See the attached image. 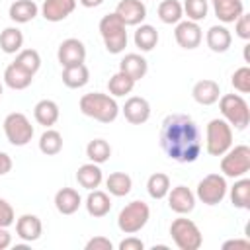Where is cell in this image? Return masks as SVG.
<instances>
[{
  "label": "cell",
  "mask_w": 250,
  "mask_h": 250,
  "mask_svg": "<svg viewBox=\"0 0 250 250\" xmlns=\"http://www.w3.org/2000/svg\"><path fill=\"white\" fill-rule=\"evenodd\" d=\"M160 148L174 162H195L201 154V133L197 123L186 113L166 115L160 125Z\"/></svg>",
  "instance_id": "1"
},
{
  "label": "cell",
  "mask_w": 250,
  "mask_h": 250,
  "mask_svg": "<svg viewBox=\"0 0 250 250\" xmlns=\"http://www.w3.org/2000/svg\"><path fill=\"white\" fill-rule=\"evenodd\" d=\"M80 111L86 117H92L100 123H111L119 115V105L113 96L102 92H88L78 102Z\"/></svg>",
  "instance_id": "2"
},
{
  "label": "cell",
  "mask_w": 250,
  "mask_h": 250,
  "mask_svg": "<svg viewBox=\"0 0 250 250\" xmlns=\"http://www.w3.org/2000/svg\"><path fill=\"white\" fill-rule=\"evenodd\" d=\"M100 35L104 39V45H105V51L111 53V55H119L125 51L127 47V25L119 20V16L113 12V14H107L100 20Z\"/></svg>",
  "instance_id": "3"
},
{
  "label": "cell",
  "mask_w": 250,
  "mask_h": 250,
  "mask_svg": "<svg viewBox=\"0 0 250 250\" xmlns=\"http://www.w3.org/2000/svg\"><path fill=\"white\" fill-rule=\"evenodd\" d=\"M219 109L223 119L236 131H244L250 123V109L240 94H223L219 100Z\"/></svg>",
  "instance_id": "4"
},
{
  "label": "cell",
  "mask_w": 250,
  "mask_h": 250,
  "mask_svg": "<svg viewBox=\"0 0 250 250\" xmlns=\"http://www.w3.org/2000/svg\"><path fill=\"white\" fill-rule=\"evenodd\" d=\"M232 146V127L225 119H211L205 127V150L211 156H223Z\"/></svg>",
  "instance_id": "5"
},
{
  "label": "cell",
  "mask_w": 250,
  "mask_h": 250,
  "mask_svg": "<svg viewBox=\"0 0 250 250\" xmlns=\"http://www.w3.org/2000/svg\"><path fill=\"white\" fill-rule=\"evenodd\" d=\"M148 219H150L148 205L145 201H141V199H135V201L127 203L119 211V215H117V227L125 234H135L141 229H145V225L148 223Z\"/></svg>",
  "instance_id": "6"
},
{
  "label": "cell",
  "mask_w": 250,
  "mask_h": 250,
  "mask_svg": "<svg viewBox=\"0 0 250 250\" xmlns=\"http://www.w3.org/2000/svg\"><path fill=\"white\" fill-rule=\"evenodd\" d=\"M170 236L180 250H197L203 244V234L199 227L191 219H186V217H178L172 221Z\"/></svg>",
  "instance_id": "7"
},
{
  "label": "cell",
  "mask_w": 250,
  "mask_h": 250,
  "mask_svg": "<svg viewBox=\"0 0 250 250\" xmlns=\"http://www.w3.org/2000/svg\"><path fill=\"white\" fill-rule=\"evenodd\" d=\"M2 127H4V135L8 143L14 146H25L33 139V125L27 119V115H23L21 111L8 113Z\"/></svg>",
  "instance_id": "8"
},
{
  "label": "cell",
  "mask_w": 250,
  "mask_h": 250,
  "mask_svg": "<svg viewBox=\"0 0 250 250\" xmlns=\"http://www.w3.org/2000/svg\"><path fill=\"white\" fill-rule=\"evenodd\" d=\"M250 170V146L236 145L230 146L221 158V172L225 178H242Z\"/></svg>",
  "instance_id": "9"
},
{
  "label": "cell",
  "mask_w": 250,
  "mask_h": 250,
  "mask_svg": "<svg viewBox=\"0 0 250 250\" xmlns=\"http://www.w3.org/2000/svg\"><path fill=\"white\" fill-rule=\"evenodd\" d=\"M227 191H229V186L223 174H207L197 184L195 199H199L205 205H217L227 197Z\"/></svg>",
  "instance_id": "10"
},
{
  "label": "cell",
  "mask_w": 250,
  "mask_h": 250,
  "mask_svg": "<svg viewBox=\"0 0 250 250\" xmlns=\"http://www.w3.org/2000/svg\"><path fill=\"white\" fill-rule=\"evenodd\" d=\"M174 39L176 43L182 47V49H195L199 47L201 39H203V31L199 27L197 21H191V20H180L176 23V29H174Z\"/></svg>",
  "instance_id": "11"
},
{
  "label": "cell",
  "mask_w": 250,
  "mask_h": 250,
  "mask_svg": "<svg viewBox=\"0 0 250 250\" xmlns=\"http://www.w3.org/2000/svg\"><path fill=\"white\" fill-rule=\"evenodd\" d=\"M57 59L61 62V66H72V64H80L86 61V47L80 39L76 37H68L64 39L59 49H57Z\"/></svg>",
  "instance_id": "12"
},
{
  "label": "cell",
  "mask_w": 250,
  "mask_h": 250,
  "mask_svg": "<svg viewBox=\"0 0 250 250\" xmlns=\"http://www.w3.org/2000/svg\"><path fill=\"white\" fill-rule=\"evenodd\" d=\"M166 197H168V207L178 215H188L195 207V193L186 186L170 188Z\"/></svg>",
  "instance_id": "13"
},
{
  "label": "cell",
  "mask_w": 250,
  "mask_h": 250,
  "mask_svg": "<svg viewBox=\"0 0 250 250\" xmlns=\"http://www.w3.org/2000/svg\"><path fill=\"white\" fill-rule=\"evenodd\" d=\"M115 14L125 25H139L146 18V6L143 0H119Z\"/></svg>",
  "instance_id": "14"
},
{
  "label": "cell",
  "mask_w": 250,
  "mask_h": 250,
  "mask_svg": "<svg viewBox=\"0 0 250 250\" xmlns=\"http://www.w3.org/2000/svg\"><path fill=\"white\" fill-rule=\"evenodd\" d=\"M123 115L131 125L146 123L150 117V104L141 96H131L123 105Z\"/></svg>",
  "instance_id": "15"
},
{
  "label": "cell",
  "mask_w": 250,
  "mask_h": 250,
  "mask_svg": "<svg viewBox=\"0 0 250 250\" xmlns=\"http://www.w3.org/2000/svg\"><path fill=\"white\" fill-rule=\"evenodd\" d=\"M41 232H43V225H41V219L37 215L25 213V215L18 217V221H16L18 238H21L23 242H35L41 238Z\"/></svg>",
  "instance_id": "16"
},
{
  "label": "cell",
  "mask_w": 250,
  "mask_h": 250,
  "mask_svg": "<svg viewBox=\"0 0 250 250\" xmlns=\"http://www.w3.org/2000/svg\"><path fill=\"white\" fill-rule=\"evenodd\" d=\"M76 8V0H43L41 16L47 21H62L66 20Z\"/></svg>",
  "instance_id": "17"
},
{
  "label": "cell",
  "mask_w": 250,
  "mask_h": 250,
  "mask_svg": "<svg viewBox=\"0 0 250 250\" xmlns=\"http://www.w3.org/2000/svg\"><path fill=\"white\" fill-rule=\"evenodd\" d=\"M191 96H193V100L199 105H213L221 98V88H219V84L215 80L203 78V80H199V82L193 84Z\"/></svg>",
  "instance_id": "18"
},
{
  "label": "cell",
  "mask_w": 250,
  "mask_h": 250,
  "mask_svg": "<svg viewBox=\"0 0 250 250\" xmlns=\"http://www.w3.org/2000/svg\"><path fill=\"white\" fill-rule=\"evenodd\" d=\"M213 12L221 23H234L240 14H244L242 0H211Z\"/></svg>",
  "instance_id": "19"
},
{
  "label": "cell",
  "mask_w": 250,
  "mask_h": 250,
  "mask_svg": "<svg viewBox=\"0 0 250 250\" xmlns=\"http://www.w3.org/2000/svg\"><path fill=\"white\" fill-rule=\"evenodd\" d=\"M82 197L74 188H61L55 193V207L61 215H72L80 209Z\"/></svg>",
  "instance_id": "20"
},
{
  "label": "cell",
  "mask_w": 250,
  "mask_h": 250,
  "mask_svg": "<svg viewBox=\"0 0 250 250\" xmlns=\"http://www.w3.org/2000/svg\"><path fill=\"white\" fill-rule=\"evenodd\" d=\"M119 70L125 72L127 76H131V78L137 82V80L145 78V74H146V70H148V62H146V59H145L143 55H139V53H127V55L119 61Z\"/></svg>",
  "instance_id": "21"
},
{
  "label": "cell",
  "mask_w": 250,
  "mask_h": 250,
  "mask_svg": "<svg viewBox=\"0 0 250 250\" xmlns=\"http://www.w3.org/2000/svg\"><path fill=\"white\" fill-rule=\"evenodd\" d=\"M84 205H86L88 215L100 219V217H105L111 211V197L102 189H90Z\"/></svg>",
  "instance_id": "22"
},
{
  "label": "cell",
  "mask_w": 250,
  "mask_h": 250,
  "mask_svg": "<svg viewBox=\"0 0 250 250\" xmlns=\"http://www.w3.org/2000/svg\"><path fill=\"white\" fill-rule=\"evenodd\" d=\"M205 43L213 53H225L229 51L232 43V35L225 25H211L205 35Z\"/></svg>",
  "instance_id": "23"
},
{
  "label": "cell",
  "mask_w": 250,
  "mask_h": 250,
  "mask_svg": "<svg viewBox=\"0 0 250 250\" xmlns=\"http://www.w3.org/2000/svg\"><path fill=\"white\" fill-rule=\"evenodd\" d=\"M59 115H61L59 105H57V102H53V100H39V102L35 104V107H33V117H35V121H37L39 125H43L45 129L53 127V125L59 121Z\"/></svg>",
  "instance_id": "24"
},
{
  "label": "cell",
  "mask_w": 250,
  "mask_h": 250,
  "mask_svg": "<svg viewBox=\"0 0 250 250\" xmlns=\"http://www.w3.org/2000/svg\"><path fill=\"white\" fill-rule=\"evenodd\" d=\"M76 182H78L84 189H88V191L100 188V184L104 182V172H102L100 164H96V162L82 164V166L76 170Z\"/></svg>",
  "instance_id": "25"
},
{
  "label": "cell",
  "mask_w": 250,
  "mask_h": 250,
  "mask_svg": "<svg viewBox=\"0 0 250 250\" xmlns=\"http://www.w3.org/2000/svg\"><path fill=\"white\" fill-rule=\"evenodd\" d=\"M133 41H135V47L139 51L148 53V51H152L158 45V31L150 23H139L137 29H135Z\"/></svg>",
  "instance_id": "26"
},
{
  "label": "cell",
  "mask_w": 250,
  "mask_h": 250,
  "mask_svg": "<svg viewBox=\"0 0 250 250\" xmlns=\"http://www.w3.org/2000/svg\"><path fill=\"white\" fill-rule=\"evenodd\" d=\"M61 78H62V84H64L66 88L76 90V88H82V86L88 84V80H90V70H88V66H86L84 62L72 64V66H64Z\"/></svg>",
  "instance_id": "27"
},
{
  "label": "cell",
  "mask_w": 250,
  "mask_h": 250,
  "mask_svg": "<svg viewBox=\"0 0 250 250\" xmlns=\"http://www.w3.org/2000/svg\"><path fill=\"white\" fill-rule=\"evenodd\" d=\"M37 14H39V6L33 0H16V2H12L10 10H8L10 20L16 23H27Z\"/></svg>",
  "instance_id": "28"
},
{
  "label": "cell",
  "mask_w": 250,
  "mask_h": 250,
  "mask_svg": "<svg viewBox=\"0 0 250 250\" xmlns=\"http://www.w3.org/2000/svg\"><path fill=\"white\" fill-rule=\"evenodd\" d=\"M33 80V74L20 68L16 62H10L4 70V84L12 90H25Z\"/></svg>",
  "instance_id": "29"
},
{
  "label": "cell",
  "mask_w": 250,
  "mask_h": 250,
  "mask_svg": "<svg viewBox=\"0 0 250 250\" xmlns=\"http://www.w3.org/2000/svg\"><path fill=\"white\" fill-rule=\"evenodd\" d=\"M230 203L236 209H250V180L248 178H236L234 186L229 191Z\"/></svg>",
  "instance_id": "30"
},
{
  "label": "cell",
  "mask_w": 250,
  "mask_h": 250,
  "mask_svg": "<svg viewBox=\"0 0 250 250\" xmlns=\"http://www.w3.org/2000/svg\"><path fill=\"white\" fill-rule=\"evenodd\" d=\"M105 188H107L109 195L125 197L131 191V188H133V180L125 172H113V174H109L105 178Z\"/></svg>",
  "instance_id": "31"
},
{
  "label": "cell",
  "mask_w": 250,
  "mask_h": 250,
  "mask_svg": "<svg viewBox=\"0 0 250 250\" xmlns=\"http://www.w3.org/2000/svg\"><path fill=\"white\" fill-rule=\"evenodd\" d=\"M23 47V33L18 27H6L0 33V49L6 55H16Z\"/></svg>",
  "instance_id": "32"
},
{
  "label": "cell",
  "mask_w": 250,
  "mask_h": 250,
  "mask_svg": "<svg viewBox=\"0 0 250 250\" xmlns=\"http://www.w3.org/2000/svg\"><path fill=\"white\" fill-rule=\"evenodd\" d=\"M156 12H158V20L166 25H172V23L176 25L184 18V8L180 0H162Z\"/></svg>",
  "instance_id": "33"
},
{
  "label": "cell",
  "mask_w": 250,
  "mask_h": 250,
  "mask_svg": "<svg viewBox=\"0 0 250 250\" xmlns=\"http://www.w3.org/2000/svg\"><path fill=\"white\" fill-rule=\"evenodd\" d=\"M135 88V80L131 76H127L125 72L117 70L109 80H107V90H109V96L113 98H121V96H127L131 94Z\"/></svg>",
  "instance_id": "34"
},
{
  "label": "cell",
  "mask_w": 250,
  "mask_h": 250,
  "mask_svg": "<svg viewBox=\"0 0 250 250\" xmlns=\"http://www.w3.org/2000/svg\"><path fill=\"white\" fill-rule=\"evenodd\" d=\"M39 150L47 156H55L62 150V135L55 129H45L39 137Z\"/></svg>",
  "instance_id": "35"
},
{
  "label": "cell",
  "mask_w": 250,
  "mask_h": 250,
  "mask_svg": "<svg viewBox=\"0 0 250 250\" xmlns=\"http://www.w3.org/2000/svg\"><path fill=\"white\" fill-rule=\"evenodd\" d=\"M146 191L152 199H164L170 191V178L164 172H156L146 180Z\"/></svg>",
  "instance_id": "36"
},
{
  "label": "cell",
  "mask_w": 250,
  "mask_h": 250,
  "mask_svg": "<svg viewBox=\"0 0 250 250\" xmlns=\"http://www.w3.org/2000/svg\"><path fill=\"white\" fill-rule=\"evenodd\" d=\"M86 156L90 162H96V164H104L109 160L111 156V146L107 141L104 139H94L86 145Z\"/></svg>",
  "instance_id": "37"
},
{
  "label": "cell",
  "mask_w": 250,
  "mask_h": 250,
  "mask_svg": "<svg viewBox=\"0 0 250 250\" xmlns=\"http://www.w3.org/2000/svg\"><path fill=\"white\" fill-rule=\"evenodd\" d=\"M14 62L20 68H23L25 72L33 74V76L41 68V57H39V53L35 49H21L20 53H16V61Z\"/></svg>",
  "instance_id": "38"
},
{
  "label": "cell",
  "mask_w": 250,
  "mask_h": 250,
  "mask_svg": "<svg viewBox=\"0 0 250 250\" xmlns=\"http://www.w3.org/2000/svg\"><path fill=\"white\" fill-rule=\"evenodd\" d=\"M182 8H184V14L188 16V20L197 21V23L201 20H205L207 18V12H209L207 0H184Z\"/></svg>",
  "instance_id": "39"
},
{
  "label": "cell",
  "mask_w": 250,
  "mask_h": 250,
  "mask_svg": "<svg viewBox=\"0 0 250 250\" xmlns=\"http://www.w3.org/2000/svg\"><path fill=\"white\" fill-rule=\"evenodd\" d=\"M230 84L236 92L240 94H248L250 92V68L248 66H240L232 72L230 76Z\"/></svg>",
  "instance_id": "40"
},
{
  "label": "cell",
  "mask_w": 250,
  "mask_h": 250,
  "mask_svg": "<svg viewBox=\"0 0 250 250\" xmlns=\"http://www.w3.org/2000/svg\"><path fill=\"white\" fill-rule=\"evenodd\" d=\"M14 221H16V213H14V207L4 199V197H0V227H10V225H14Z\"/></svg>",
  "instance_id": "41"
},
{
  "label": "cell",
  "mask_w": 250,
  "mask_h": 250,
  "mask_svg": "<svg viewBox=\"0 0 250 250\" xmlns=\"http://www.w3.org/2000/svg\"><path fill=\"white\" fill-rule=\"evenodd\" d=\"M234 31L240 39L248 41L250 39V16L248 14H240L238 20L234 21Z\"/></svg>",
  "instance_id": "42"
},
{
  "label": "cell",
  "mask_w": 250,
  "mask_h": 250,
  "mask_svg": "<svg viewBox=\"0 0 250 250\" xmlns=\"http://www.w3.org/2000/svg\"><path fill=\"white\" fill-rule=\"evenodd\" d=\"M84 248H86V250H113V244H111V240L105 238V236H94V238H90V240L86 242Z\"/></svg>",
  "instance_id": "43"
},
{
  "label": "cell",
  "mask_w": 250,
  "mask_h": 250,
  "mask_svg": "<svg viewBox=\"0 0 250 250\" xmlns=\"http://www.w3.org/2000/svg\"><path fill=\"white\" fill-rule=\"evenodd\" d=\"M143 248H145V242L133 234L119 242V250H143Z\"/></svg>",
  "instance_id": "44"
},
{
  "label": "cell",
  "mask_w": 250,
  "mask_h": 250,
  "mask_svg": "<svg viewBox=\"0 0 250 250\" xmlns=\"http://www.w3.org/2000/svg\"><path fill=\"white\" fill-rule=\"evenodd\" d=\"M12 246V234L8 232L6 227H0V250H6Z\"/></svg>",
  "instance_id": "45"
},
{
  "label": "cell",
  "mask_w": 250,
  "mask_h": 250,
  "mask_svg": "<svg viewBox=\"0 0 250 250\" xmlns=\"http://www.w3.org/2000/svg\"><path fill=\"white\" fill-rule=\"evenodd\" d=\"M10 170H12V158H10V154L0 152V176L8 174Z\"/></svg>",
  "instance_id": "46"
},
{
  "label": "cell",
  "mask_w": 250,
  "mask_h": 250,
  "mask_svg": "<svg viewBox=\"0 0 250 250\" xmlns=\"http://www.w3.org/2000/svg\"><path fill=\"white\" fill-rule=\"evenodd\" d=\"M223 248L227 250V248H250V240H246V238H242V240H227V242H223Z\"/></svg>",
  "instance_id": "47"
},
{
  "label": "cell",
  "mask_w": 250,
  "mask_h": 250,
  "mask_svg": "<svg viewBox=\"0 0 250 250\" xmlns=\"http://www.w3.org/2000/svg\"><path fill=\"white\" fill-rule=\"evenodd\" d=\"M78 2H80L84 8H98L104 0H78Z\"/></svg>",
  "instance_id": "48"
},
{
  "label": "cell",
  "mask_w": 250,
  "mask_h": 250,
  "mask_svg": "<svg viewBox=\"0 0 250 250\" xmlns=\"http://www.w3.org/2000/svg\"><path fill=\"white\" fill-rule=\"evenodd\" d=\"M2 92H4V86H2V82H0V96H2Z\"/></svg>",
  "instance_id": "49"
}]
</instances>
